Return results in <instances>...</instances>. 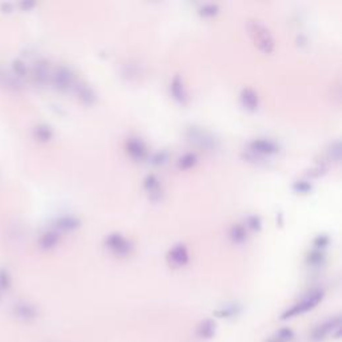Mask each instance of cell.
I'll return each mask as SVG.
<instances>
[{"label":"cell","mask_w":342,"mask_h":342,"mask_svg":"<svg viewBox=\"0 0 342 342\" xmlns=\"http://www.w3.org/2000/svg\"><path fill=\"white\" fill-rule=\"evenodd\" d=\"M324 297L325 292L322 289H314V290H311L310 293H307L306 296L302 298L301 301L294 303V305L289 307V309H286V310L281 314L279 320H290V318H294V317H297V315H301L303 314V313L310 311L311 309H314V307L324 299Z\"/></svg>","instance_id":"cell-1"},{"label":"cell","mask_w":342,"mask_h":342,"mask_svg":"<svg viewBox=\"0 0 342 342\" xmlns=\"http://www.w3.org/2000/svg\"><path fill=\"white\" fill-rule=\"evenodd\" d=\"M248 30L258 50L263 54H270L274 50V38L265 24L258 20H249Z\"/></svg>","instance_id":"cell-2"},{"label":"cell","mask_w":342,"mask_h":342,"mask_svg":"<svg viewBox=\"0 0 342 342\" xmlns=\"http://www.w3.org/2000/svg\"><path fill=\"white\" fill-rule=\"evenodd\" d=\"M186 138L190 143L195 144L199 149H205L212 151L218 147V139L213 135L210 131L205 130L202 127L191 126L186 131Z\"/></svg>","instance_id":"cell-3"},{"label":"cell","mask_w":342,"mask_h":342,"mask_svg":"<svg viewBox=\"0 0 342 342\" xmlns=\"http://www.w3.org/2000/svg\"><path fill=\"white\" fill-rule=\"evenodd\" d=\"M279 146L277 142L267 138H256L248 144V158L256 159V158H265L267 155L278 153Z\"/></svg>","instance_id":"cell-4"},{"label":"cell","mask_w":342,"mask_h":342,"mask_svg":"<svg viewBox=\"0 0 342 342\" xmlns=\"http://www.w3.org/2000/svg\"><path fill=\"white\" fill-rule=\"evenodd\" d=\"M104 245L110 252L118 256H125L130 254L131 242L127 238H125L121 233H111L104 238Z\"/></svg>","instance_id":"cell-5"},{"label":"cell","mask_w":342,"mask_h":342,"mask_svg":"<svg viewBox=\"0 0 342 342\" xmlns=\"http://www.w3.org/2000/svg\"><path fill=\"white\" fill-rule=\"evenodd\" d=\"M338 328H341V317L340 315H334L330 317L326 321H324L322 324L318 326H315L314 330L311 332V341L321 342L324 341L325 338L333 333L334 330Z\"/></svg>","instance_id":"cell-6"},{"label":"cell","mask_w":342,"mask_h":342,"mask_svg":"<svg viewBox=\"0 0 342 342\" xmlns=\"http://www.w3.org/2000/svg\"><path fill=\"white\" fill-rule=\"evenodd\" d=\"M125 149H126V153L130 155V158H132L134 161H139V162L146 159L149 155L147 146L144 144L143 140L135 138V136H131L126 140Z\"/></svg>","instance_id":"cell-7"},{"label":"cell","mask_w":342,"mask_h":342,"mask_svg":"<svg viewBox=\"0 0 342 342\" xmlns=\"http://www.w3.org/2000/svg\"><path fill=\"white\" fill-rule=\"evenodd\" d=\"M167 261L174 267H182L189 262V252L183 243H176L167 253Z\"/></svg>","instance_id":"cell-8"},{"label":"cell","mask_w":342,"mask_h":342,"mask_svg":"<svg viewBox=\"0 0 342 342\" xmlns=\"http://www.w3.org/2000/svg\"><path fill=\"white\" fill-rule=\"evenodd\" d=\"M170 92L172 95V98L179 103L183 104L189 100V95H187V91H186L185 83H183V79H182L179 74H176L172 78V81L170 83Z\"/></svg>","instance_id":"cell-9"},{"label":"cell","mask_w":342,"mask_h":342,"mask_svg":"<svg viewBox=\"0 0 342 342\" xmlns=\"http://www.w3.org/2000/svg\"><path fill=\"white\" fill-rule=\"evenodd\" d=\"M143 187L153 201H158L162 197V185L155 174H147L143 180Z\"/></svg>","instance_id":"cell-10"},{"label":"cell","mask_w":342,"mask_h":342,"mask_svg":"<svg viewBox=\"0 0 342 342\" xmlns=\"http://www.w3.org/2000/svg\"><path fill=\"white\" fill-rule=\"evenodd\" d=\"M195 334L201 340H212L216 334V322L213 318H205L197 325Z\"/></svg>","instance_id":"cell-11"},{"label":"cell","mask_w":342,"mask_h":342,"mask_svg":"<svg viewBox=\"0 0 342 342\" xmlns=\"http://www.w3.org/2000/svg\"><path fill=\"white\" fill-rule=\"evenodd\" d=\"M239 99H241V103H242L243 107L246 110H250V111H254L259 106V96L252 87L242 88L241 94H239Z\"/></svg>","instance_id":"cell-12"},{"label":"cell","mask_w":342,"mask_h":342,"mask_svg":"<svg viewBox=\"0 0 342 342\" xmlns=\"http://www.w3.org/2000/svg\"><path fill=\"white\" fill-rule=\"evenodd\" d=\"M242 311V306L237 303V302H230V303H226L219 309H216L214 311V315L218 317V318H225V320H229V318H234L237 315L241 314Z\"/></svg>","instance_id":"cell-13"},{"label":"cell","mask_w":342,"mask_h":342,"mask_svg":"<svg viewBox=\"0 0 342 342\" xmlns=\"http://www.w3.org/2000/svg\"><path fill=\"white\" fill-rule=\"evenodd\" d=\"M229 237L234 243H243L248 238V229L242 223H234L230 227Z\"/></svg>","instance_id":"cell-14"},{"label":"cell","mask_w":342,"mask_h":342,"mask_svg":"<svg viewBox=\"0 0 342 342\" xmlns=\"http://www.w3.org/2000/svg\"><path fill=\"white\" fill-rule=\"evenodd\" d=\"M78 94H79V98L87 104H92L95 102V99H96L95 91L87 85H85V83L78 86Z\"/></svg>","instance_id":"cell-15"},{"label":"cell","mask_w":342,"mask_h":342,"mask_svg":"<svg viewBox=\"0 0 342 342\" xmlns=\"http://www.w3.org/2000/svg\"><path fill=\"white\" fill-rule=\"evenodd\" d=\"M307 265L311 266V267H320V266L324 265L325 262V254L324 252H321L318 249H313L306 256Z\"/></svg>","instance_id":"cell-16"},{"label":"cell","mask_w":342,"mask_h":342,"mask_svg":"<svg viewBox=\"0 0 342 342\" xmlns=\"http://www.w3.org/2000/svg\"><path fill=\"white\" fill-rule=\"evenodd\" d=\"M198 161L197 158V154L195 153H185L183 155H180L176 161V165L179 169H183V170H187V169H191L193 166H195V163Z\"/></svg>","instance_id":"cell-17"},{"label":"cell","mask_w":342,"mask_h":342,"mask_svg":"<svg viewBox=\"0 0 342 342\" xmlns=\"http://www.w3.org/2000/svg\"><path fill=\"white\" fill-rule=\"evenodd\" d=\"M219 11V5L215 4V3H205L199 7V14L202 16H214V15L218 14Z\"/></svg>","instance_id":"cell-18"},{"label":"cell","mask_w":342,"mask_h":342,"mask_svg":"<svg viewBox=\"0 0 342 342\" xmlns=\"http://www.w3.org/2000/svg\"><path fill=\"white\" fill-rule=\"evenodd\" d=\"M294 337H296V333H294V330H293L292 328H289V326L281 328L278 332H277V338L281 340V342L292 341Z\"/></svg>","instance_id":"cell-19"},{"label":"cell","mask_w":342,"mask_h":342,"mask_svg":"<svg viewBox=\"0 0 342 342\" xmlns=\"http://www.w3.org/2000/svg\"><path fill=\"white\" fill-rule=\"evenodd\" d=\"M150 161H151V163H154V165H163V163H166L167 161H169V151H166V150L157 151V153H154L153 155H151Z\"/></svg>","instance_id":"cell-20"},{"label":"cell","mask_w":342,"mask_h":342,"mask_svg":"<svg viewBox=\"0 0 342 342\" xmlns=\"http://www.w3.org/2000/svg\"><path fill=\"white\" fill-rule=\"evenodd\" d=\"M262 221L258 215H249L245 221V227L252 230H259L261 229Z\"/></svg>","instance_id":"cell-21"},{"label":"cell","mask_w":342,"mask_h":342,"mask_svg":"<svg viewBox=\"0 0 342 342\" xmlns=\"http://www.w3.org/2000/svg\"><path fill=\"white\" fill-rule=\"evenodd\" d=\"M293 189L298 191V193H307V191L311 190V185L307 180H297V182H294Z\"/></svg>","instance_id":"cell-22"},{"label":"cell","mask_w":342,"mask_h":342,"mask_svg":"<svg viewBox=\"0 0 342 342\" xmlns=\"http://www.w3.org/2000/svg\"><path fill=\"white\" fill-rule=\"evenodd\" d=\"M329 243V237L326 234H320L317 235L313 241V245H314V249H318L321 250L322 248H325Z\"/></svg>","instance_id":"cell-23"},{"label":"cell","mask_w":342,"mask_h":342,"mask_svg":"<svg viewBox=\"0 0 342 342\" xmlns=\"http://www.w3.org/2000/svg\"><path fill=\"white\" fill-rule=\"evenodd\" d=\"M329 153H330L332 159H336V161L340 159V155H341V146H340V142H338V140H336L334 143H332Z\"/></svg>","instance_id":"cell-24"},{"label":"cell","mask_w":342,"mask_h":342,"mask_svg":"<svg viewBox=\"0 0 342 342\" xmlns=\"http://www.w3.org/2000/svg\"><path fill=\"white\" fill-rule=\"evenodd\" d=\"M277 342H281V341H277Z\"/></svg>","instance_id":"cell-25"}]
</instances>
